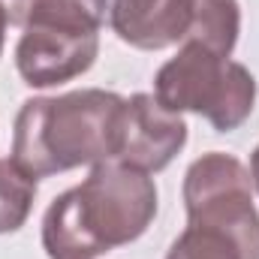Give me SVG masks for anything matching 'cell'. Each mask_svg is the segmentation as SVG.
I'll return each instance as SVG.
<instances>
[{"label": "cell", "mask_w": 259, "mask_h": 259, "mask_svg": "<svg viewBox=\"0 0 259 259\" xmlns=\"http://www.w3.org/2000/svg\"><path fill=\"white\" fill-rule=\"evenodd\" d=\"M157 217V184L148 172L103 160L88 178L61 193L42 217L49 259H97L133 244Z\"/></svg>", "instance_id": "6da1fadb"}, {"label": "cell", "mask_w": 259, "mask_h": 259, "mask_svg": "<svg viewBox=\"0 0 259 259\" xmlns=\"http://www.w3.org/2000/svg\"><path fill=\"white\" fill-rule=\"evenodd\" d=\"M121 112L124 97L103 88L24 100L15 115L12 160L33 178L115 160Z\"/></svg>", "instance_id": "7a4b0ae2"}, {"label": "cell", "mask_w": 259, "mask_h": 259, "mask_svg": "<svg viewBox=\"0 0 259 259\" xmlns=\"http://www.w3.org/2000/svg\"><path fill=\"white\" fill-rule=\"evenodd\" d=\"M154 97L169 112H196L217 133H232L256 106V78L238 61L199 42H181L178 55L157 69Z\"/></svg>", "instance_id": "3957f363"}, {"label": "cell", "mask_w": 259, "mask_h": 259, "mask_svg": "<svg viewBox=\"0 0 259 259\" xmlns=\"http://www.w3.org/2000/svg\"><path fill=\"white\" fill-rule=\"evenodd\" d=\"M187 220L226 226L259 244V211L253 205L250 169L232 154L211 151L190 163L184 175Z\"/></svg>", "instance_id": "277c9868"}, {"label": "cell", "mask_w": 259, "mask_h": 259, "mask_svg": "<svg viewBox=\"0 0 259 259\" xmlns=\"http://www.w3.org/2000/svg\"><path fill=\"white\" fill-rule=\"evenodd\" d=\"M15 46V69L30 88H55L84 75L100 55L97 30H75L58 24H24Z\"/></svg>", "instance_id": "5b68a950"}, {"label": "cell", "mask_w": 259, "mask_h": 259, "mask_svg": "<svg viewBox=\"0 0 259 259\" xmlns=\"http://www.w3.org/2000/svg\"><path fill=\"white\" fill-rule=\"evenodd\" d=\"M187 145V124L178 112L160 106L154 94H133L124 100L115 160L148 175L163 172Z\"/></svg>", "instance_id": "8992f818"}, {"label": "cell", "mask_w": 259, "mask_h": 259, "mask_svg": "<svg viewBox=\"0 0 259 259\" xmlns=\"http://www.w3.org/2000/svg\"><path fill=\"white\" fill-rule=\"evenodd\" d=\"M109 24L133 49L163 52L184 42L190 0H109Z\"/></svg>", "instance_id": "52a82bcc"}, {"label": "cell", "mask_w": 259, "mask_h": 259, "mask_svg": "<svg viewBox=\"0 0 259 259\" xmlns=\"http://www.w3.org/2000/svg\"><path fill=\"white\" fill-rule=\"evenodd\" d=\"M166 259H259V244L226 226L187 220V229L172 241Z\"/></svg>", "instance_id": "ba28073f"}, {"label": "cell", "mask_w": 259, "mask_h": 259, "mask_svg": "<svg viewBox=\"0 0 259 259\" xmlns=\"http://www.w3.org/2000/svg\"><path fill=\"white\" fill-rule=\"evenodd\" d=\"M241 33L238 0H190V27L184 42H199L208 52L229 58Z\"/></svg>", "instance_id": "9c48e42d"}, {"label": "cell", "mask_w": 259, "mask_h": 259, "mask_svg": "<svg viewBox=\"0 0 259 259\" xmlns=\"http://www.w3.org/2000/svg\"><path fill=\"white\" fill-rule=\"evenodd\" d=\"M36 181L39 178L24 172L12 157L0 160V235L18 232L27 223L36 199Z\"/></svg>", "instance_id": "30bf717a"}, {"label": "cell", "mask_w": 259, "mask_h": 259, "mask_svg": "<svg viewBox=\"0 0 259 259\" xmlns=\"http://www.w3.org/2000/svg\"><path fill=\"white\" fill-rule=\"evenodd\" d=\"M109 18V0H33L30 21L36 24H58L75 30H97Z\"/></svg>", "instance_id": "8fae6325"}, {"label": "cell", "mask_w": 259, "mask_h": 259, "mask_svg": "<svg viewBox=\"0 0 259 259\" xmlns=\"http://www.w3.org/2000/svg\"><path fill=\"white\" fill-rule=\"evenodd\" d=\"M0 6H3V12H6V18H9V24L24 27V24H27V18H30V6H33V0H0Z\"/></svg>", "instance_id": "7c38bea8"}, {"label": "cell", "mask_w": 259, "mask_h": 259, "mask_svg": "<svg viewBox=\"0 0 259 259\" xmlns=\"http://www.w3.org/2000/svg\"><path fill=\"white\" fill-rule=\"evenodd\" d=\"M250 181H253V190L259 193V145L250 154Z\"/></svg>", "instance_id": "4fadbf2b"}, {"label": "cell", "mask_w": 259, "mask_h": 259, "mask_svg": "<svg viewBox=\"0 0 259 259\" xmlns=\"http://www.w3.org/2000/svg\"><path fill=\"white\" fill-rule=\"evenodd\" d=\"M6 24H9V18H6V12L0 6V55H3V42H6Z\"/></svg>", "instance_id": "5bb4252c"}]
</instances>
